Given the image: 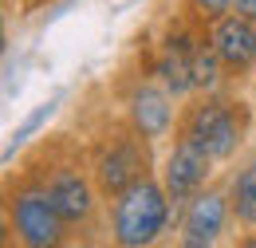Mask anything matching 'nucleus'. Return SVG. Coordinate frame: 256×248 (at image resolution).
<instances>
[{
    "instance_id": "0eeeda50",
    "label": "nucleus",
    "mask_w": 256,
    "mask_h": 248,
    "mask_svg": "<svg viewBox=\"0 0 256 248\" xmlns=\"http://www.w3.org/2000/svg\"><path fill=\"white\" fill-rule=\"evenodd\" d=\"M197 36H201V28L190 24L186 16H178V20L158 36V44L150 48L146 67H142V71H150L178 102H186L190 94H197V87H193V48H197Z\"/></svg>"
},
{
    "instance_id": "7ed1b4c3",
    "label": "nucleus",
    "mask_w": 256,
    "mask_h": 248,
    "mask_svg": "<svg viewBox=\"0 0 256 248\" xmlns=\"http://www.w3.org/2000/svg\"><path fill=\"white\" fill-rule=\"evenodd\" d=\"M4 224H8V232L20 244H28V248H60L71 240V228L60 217V209H56V201H52L48 182H44L40 170H28L16 182H8Z\"/></svg>"
},
{
    "instance_id": "2eb2a0df",
    "label": "nucleus",
    "mask_w": 256,
    "mask_h": 248,
    "mask_svg": "<svg viewBox=\"0 0 256 248\" xmlns=\"http://www.w3.org/2000/svg\"><path fill=\"white\" fill-rule=\"evenodd\" d=\"M232 8H236V12H244V16H252V20H256V0H232Z\"/></svg>"
},
{
    "instance_id": "f3484780",
    "label": "nucleus",
    "mask_w": 256,
    "mask_h": 248,
    "mask_svg": "<svg viewBox=\"0 0 256 248\" xmlns=\"http://www.w3.org/2000/svg\"><path fill=\"white\" fill-rule=\"evenodd\" d=\"M252 24H256V20H252Z\"/></svg>"
},
{
    "instance_id": "6e6552de",
    "label": "nucleus",
    "mask_w": 256,
    "mask_h": 248,
    "mask_svg": "<svg viewBox=\"0 0 256 248\" xmlns=\"http://www.w3.org/2000/svg\"><path fill=\"white\" fill-rule=\"evenodd\" d=\"M236 224L232 217V201H228V186L213 182L201 193H193L190 201L178 209V244L182 248H213L224 240V232Z\"/></svg>"
},
{
    "instance_id": "f8f14e48",
    "label": "nucleus",
    "mask_w": 256,
    "mask_h": 248,
    "mask_svg": "<svg viewBox=\"0 0 256 248\" xmlns=\"http://www.w3.org/2000/svg\"><path fill=\"white\" fill-rule=\"evenodd\" d=\"M228 83H232V79H228V71H224L221 56L213 52L209 36H205V28H201L197 48H193V87H197V91H221V87H228Z\"/></svg>"
},
{
    "instance_id": "20e7f679",
    "label": "nucleus",
    "mask_w": 256,
    "mask_h": 248,
    "mask_svg": "<svg viewBox=\"0 0 256 248\" xmlns=\"http://www.w3.org/2000/svg\"><path fill=\"white\" fill-rule=\"evenodd\" d=\"M87 166H91V178H95L102 201H110L114 193H122L126 186H134L146 174H158L154 142L142 138L134 126H126V118L114 122L102 138H95V146L87 154Z\"/></svg>"
},
{
    "instance_id": "9d476101",
    "label": "nucleus",
    "mask_w": 256,
    "mask_h": 248,
    "mask_svg": "<svg viewBox=\"0 0 256 248\" xmlns=\"http://www.w3.org/2000/svg\"><path fill=\"white\" fill-rule=\"evenodd\" d=\"M205 36H209L213 52L221 56L232 83L248 79L256 71V24H252V16H244V12L232 8V12H224L221 20H213L205 28Z\"/></svg>"
},
{
    "instance_id": "f257e3e1",
    "label": "nucleus",
    "mask_w": 256,
    "mask_h": 248,
    "mask_svg": "<svg viewBox=\"0 0 256 248\" xmlns=\"http://www.w3.org/2000/svg\"><path fill=\"white\" fill-rule=\"evenodd\" d=\"M252 122H256V114L248 106V98L221 87V91L190 94L182 102V110H178V130L174 134L197 142L201 150H209L224 166V162H232L244 150V142L252 134Z\"/></svg>"
},
{
    "instance_id": "9b49d317",
    "label": "nucleus",
    "mask_w": 256,
    "mask_h": 248,
    "mask_svg": "<svg viewBox=\"0 0 256 248\" xmlns=\"http://www.w3.org/2000/svg\"><path fill=\"white\" fill-rule=\"evenodd\" d=\"M224 186H228V201H232L236 228L256 232V150L236 162V170L224 178Z\"/></svg>"
},
{
    "instance_id": "ddd939ff",
    "label": "nucleus",
    "mask_w": 256,
    "mask_h": 248,
    "mask_svg": "<svg viewBox=\"0 0 256 248\" xmlns=\"http://www.w3.org/2000/svg\"><path fill=\"white\" fill-rule=\"evenodd\" d=\"M60 102H64L60 94H56V98H48V102H40V106H36L32 114H28L24 122L16 126V130H12V142L4 146V162H12V154H16V150H20V146H24L28 138H32L36 130H40V126H44L48 118H52V114H56V110H60Z\"/></svg>"
},
{
    "instance_id": "f03ea898",
    "label": "nucleus",
    "mask_w": 256,
    "mask_h": 248,
    "mask_svg": "<svg viewBox=\"0 0 256 248\" xmlns=\"http://www.w3.org/2000/svg\"><path fill=\"white\" fill-rule=\"evenodd\" d=\"M178 224V205L162 186L158 174L138 178L134 186L106 201V236L118 248H146Z\"/></svg>"
},
{
    "instance_id": "423d86ee",
    "label": "nucleus",
    "mask_w": 256,
    "mask_h": 248,
    "mask_svg": "<svg viewBox=\"0 0 256 248\" xmlns=\"http://www.w3.org/2000/svg\"><path fill=\"white\" fill-rule=\"evenodd\" d=\"M118 106H122L126 126H134V130H138L142 138H150L154 146L170 142L174 130H178V110H182V102L166 91L150 71H142V75H134V79L122 83Z\"/></svg>"
},
{
    "instance_id": "39448f33",
    "label": "nucleus",
    "mask_w": 256,
    "mask_h": 248,
    "mask_svg": "<svg viewBox=\"0 0 256 248\" xmlns=\"http://www.w3.org/2000/svg\"><path fill=\"white\" fill-rule=\"evenodd\" d=\"M48 193L60 209V217L67 220L71 232H87L95 228L98 209L106 205L102 193H98L95 178H91V166L87 162H75V158H60V162H48V170H40Z\"/></svg>"
},
{
    "instance_id": "1a4fd4ad",
    "label": "nucleus",
    "mask_w": 256,
    "mask_h": 248,
    "mask_svg": "<svg viewBox=\"0 0 256 248\" xmlns=\"http://www.w3.org/2000/svg\"><path fill=\"white\" fill-rule=\"evenodd\" d=\"M217 166H221V162L209 154V150H201L197 142L174 134V138H170V150H166L162 162H158V178H162V186H166V193H170V201L182 209L193 193L213 186Z\"/></svg>"
},
{
    "instance_id": "dca6fc26",
    "label": "nucleus",
    "mask_w": 256,
    "mask_h": 248,
    "mask_svg": "<svg viewBox=\"0 0 256 248\" xmlns=\"http://www.w3.org/2000/svg\"><path fill=\"white\" fill-rule=\"evenodd\" d=\"M44 4H52V0H20V12H24V16H32L36 8H44Z\"/></svg>"
},
{
    "instance_id": "4468645a",
    "label": "nucleus",
    "mask_w": 256,
    "mask_h": 248,
    "mask_svg": "<svg viewBox=\"0 0 256 248\" xmlns=\"http://www.w3.org/2000/svg\"><path fill=\"white\" fill-rule=\"evenodd\" d=\"M224 12H232V0H178V16H186L197 28H209Z\"/></svg>"
}]
</instances>
